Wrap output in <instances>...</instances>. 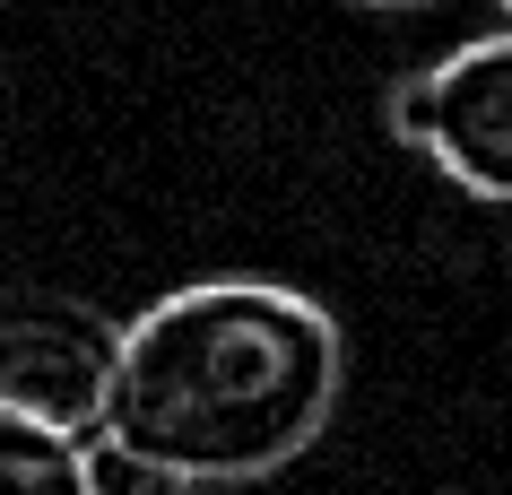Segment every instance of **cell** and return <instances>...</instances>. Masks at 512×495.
<instances>
[{
    "instance_id": "1",
    "label": "cell",
    "mask_w": 512,
    "mask_h": 495,
    "mask_svg": "<svg viewBox=\"0 0 512 495\" xmlns=\"http://www.w3.org/2000/svg\"><path fill=\"white\" fill-rule=\"evenodd\" d=\"M348 383V339L287 278H191L122 322L96 435H122L191 487H252L322 443Z\"/></svg>"
},
{
    "instance_id": "2",
    "label": "cell",
    "mask_w": 512,
    "mask_h": 495,
    "mask_svg": "<svg viewBox=\"0 0 512 495\" xmlns=\"http://www.w3.org/2000/svg\"><path fill=\"white\" fill-rule=\"evenodd\" d=\"M382 113H391L400 148L443 165V183L512 209V27L469 35L443 61H417Z\"/></svg>"
},
{
    "instance_id": "3",
    "label": "cell",
    "mask_w": 512,
    "mask_h": 495,
    "mask_svg": "<svg viewBox=\"0 0 512 495\" xmlns=\"http://www.w3.org/2000/svg\"><path fill=\"white\" fill-rule=\"evenodd\" d=\"M122 365V322L87 296L9 287L0 296V409L44 417L61 435H96Z\"/></svg>"
},
{
    "instance_id": "4",
    "label": "cell",
    "mask_w": 512,
    "mask_h": 495,
    "mask_svg": "<svg viewBox=\"0 0 512 495\" xmlns=\"http://www.w3.org/2000/svg\"><path fill=\"white\" fill-rule=\"evenodd\" d=\"M0 495H87V435L0 409Z\"/></svg>"
},
{
    "instance_id": "5",
    "label": "cell",
    "mask_w": 512,
    "mask_h": 495,
    "mask_svg": "<svg viewBox=\"0 0 512 495\" xmlns=\"http://www.w3.org/2000/svg\"><path fill=\"white\" fill-rule=\"evenodd\" d=\"M87 495H200V487L122 435H87Z\"/></svg>"
},
{
    "instance_id": "6",
    "label": "cell",
    "mask_w": 512,
    "mask_h": 495,
    "mask_svg": "<svg viewBox=\"0 0 512 495\" xmlns=\"http://www.w3.org/2000/svg\"><path fill=\"white\" fill-rule=\"evenodd\" d=\"M365 9H426V0H365Z\"/></svg>"
},
{
    "instance_id": "7",
    "label": "cell",
    "mask_w": 512,
    "mask_h": 495,
    "mask_svg": "<svg viewBox=\"0 0 512 495\" xmlns=\"http://www.w3.org/2000/svg\"><path fill=\"white\" fill-rule=\"evenodd\" d=\"M504 18H512V0H504Z\"/></svg>"
}]
</instances>
